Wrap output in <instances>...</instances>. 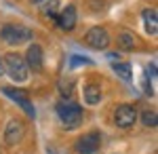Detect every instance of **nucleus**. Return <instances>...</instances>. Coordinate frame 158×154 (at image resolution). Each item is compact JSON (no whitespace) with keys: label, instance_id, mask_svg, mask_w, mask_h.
<instances>
[{"label":"nucleus","instance_id":"f257e3e1","mask_svg":"<svg viewBox=\"0 0 158 154\" xmlns=\"http://www.w3.org/2000/svg\"><path fill=\"white\" fill-rule=\"evenodd\" d=\"M55 112H57V116H59L61 125H63V127H65L68 131L78 129V127L82 125V118H85V114H82V108L78 106V104H72V101H68V99L59 101V104L55 106Z\"/></svg>","mask_w":158,"mask_h":154},{"label":"nucleus","instance_id":"f03ea898","mask_svg":"<svg viewBox=\"0 0 158 154\" xmlns=\"http://www.w3.org/2000/svg\"><path fill=\"white\" fill-rule=\"evenodd\" d=\"M4 72H9L15 83H25L27 80V66H25V59L17 53H9L4 57Z\"/></svg>","mask_w":158,"mask_h":154},{"label":"nucleus","instance_id":"7ed1b4c3","mask_svg":"<svg viewBox=\"0 0 158 154\" xmlns=\"http://www.w3.org/2000/svg\"><path fill=\"white\" fill-rule=\"evenodd\" d=\"M0 38L6 45H21V42L32 40V30L25 28V25L6 24V25H2V30H0Z\"/></svg>","mask_w":158,"mask_h":154},{"label":"nucleus","instance_id":"20e7f679","mask_svg":"<svg viewBox=\"0 0 158 154\" xmlns=\"http://www.w3.org/2000/svg\"><path fill=\"white\" fill-rule=\"evenodd\" d=\"M2 93L9 95L13 101H17V104L25 110V114H27L30 118L36 116V110H34L32 101H30V97H27V91H23V89H15V87H2Z\"/></svg>","mask_w":158,"mask_h":154},{"label":"nucleus","instance_id":"39448f33","mask_svg":"<svg viewBox=\"0 0 158 154\" xmlns=\"http://www.w3.org/2000/svg\"><path fill=\"white\" fill-rule=\"evenodd\" d=\"M135 120H137V110H135L131 104H122V106L116 108V112H114V122H116V127L129 129V127L135 125Z\"/></svg>","mask_w":158,"mask_h":154},{"label":"nucleus","instance_id":"423d86ee","mask_svg":"<svg viewBox=\"0 0 158 154\" xmlns=\"http://www.w3.org/2000/svg\"><path fill=\"white\" fill-rule=\"evenodd\" d=\"M101 146V135L97 131H91V133H85L82 137L76 139V152L78 154H93L99 150Z\"/></svg>","mask_w":158,"mask_h":154},{"label":"nucleus","instance_id":"0eeeda50","mask_svg":"<svg viewBox=\"0 0 158 154\" xmlns=\"http://www.w3.org/2000/svg\"><path fill=\"white\" fill-rule=\"evenodd\" d=\"M85 42L91 49L103 51V49H108V45H110V36H108V32H106V28L95 25V28H91V30L85 34Z\"/></svg>","mask_w":158,"mask_h":154},{"label":"nucleus","instance_id":"6e6552de","mask_svg":"<svg viewBox=\"0 0 158 154\" xmlns=\"http://www.w3.org/2000/svg\"><path fill=\"white\" fill-rule=\"evenodd\" d=\"M25 135V125L19 118H13L6 122V129H4V142L9 146H17L21 142V137Z\"/></svg>","mask_w":158,"mask_h":154},{"label":"nucleus","instance_id":"1a4fd4ad","mask_svg":"<svg viewBox=\"0 0 158 154\" xmlns=\"http://www.w3.org/2000/svg\"><path fill=\"white\" fill-rule=\"evenodd\" d=\"M25 66H27V70H32V72L42 70V66H44V53H42L40 45H36V42L30 45L27 53H25Z\"/></svg>","mask_w":158,"mask_h":154},{"label":"nucleus","instance_id":"9d476101","mask_svg":"<svg viewBox=\"0 0 158 154\" xmlns=\"http://www.w3.org/2000/svg\"><path fill=\"white\" fill-rule=\"evenodd\" d=\"M76 19H78V15H76V6L74 4H68L57 15V24H59V28L63 32H72L74 28H76Z\"/></svg>","mask_w":158,"mask_h":154},{"label":"nucleus","instance_id":"9b49d317","mask_svg":"<svg viewBox=\"0 0 158 154\" xmlns=\"http://www.w3.org/2000/svg\"><path fill=\"white\" fill-rule=\"evenodd\" d=\"M74 89H76V80H74L72 76H63L57 80V91L63 99H70L74 95Z\"/></svg>","mask_w":158,"mask_h":154},{"label":"nucleus","instance_id":"f8f14e48","mask_svg":"<svg viewBox=\"0 0 158 154\" xmlns=\"http://www.w3.org/2000/svg\"><path fill=\"white\" fill-rule=\"evenodd\" d=\"M143 24H146V32L148 34H156L158 32V15L156 9H143Z\"/></svg>","mask_w":158,"mask_h":154},{"label":"nucleus","instance_id":"ddd939ff","mask_svg":"<svg viewBox=\"0 0 158 154\" xmlns=\"http://www.w3.org/2000/svg\"><path fill=\"white\" fill-rule=\"evenodd\" d=\"M85 101L89 106H95V104L101 101V87H99V84L89 83L85 87Z\"/></svg>","mask_w":158,"mask_h":154},{"label":"nucleus","instance_id":"4468645a","mask_svg":"<svg viewBox=\"0 0 158 154\" xmlns=\"http://www.w3.org/2000/svg\"><path fill=\"white\" fill-rule=\"evenodd\" d=\"M112 70L116 72L122 80H127V83L133 80V68H131V63H127V61H122V63H116V61H114V63H112Z\"/></svg>","mask_w":158,"mask_h":154},{"label":"nucleus","instance_id":"2eb2a0df","mask_svg":"<svg viewBox=\"0 0 158 154\" xmlns=\"http://www.w3.org/2000/svg\"><path fill=\"white\" fill-rule=\"evenodd\" d=\"M118 45H120L122 51H133L137 47V38L131 32H120L118 34Z\"/></svg>","mask_w":158,"mask_h":154},{"label":"nucleus","instance_id":"dca6fc26","mask_svg":"<svg viewBox=\"0 0 158 154\" xmlns=\"http://www.w3.org/2000/svg\"><path fill=\"white\" fill-rule=\"evenodd\" d=\"M141 122H143V127H156L158 125V116H156V110H143L141 112Z\"/></svg>","mask_w":158,"mask_h":154},{"label":"nucleus","instance_id":"f3484780","mask_svg":"<svg viewBox=\"0 0 158 154\" xmlns=\"http://www.w3.org/2000/svg\"><path fill=\"white\" fill-rule=\"evenodd\" d=\"M57 11H59V2H57V0H51L49 4L44 6V17L57 19Z\"/></svg>","mask_w":158,"mask_h":154},{"label":"nucleus","instance_id":"a211bd4d","mask_svg":"<svg viewBox=\"0 0 158 154\" xmlns=\"http://www.w3.org/2000/svg\"><path fill=\"white\" fill-rule=\"evenodd\" d=\"M91 63V59L89 57H80V55H74L72 57V66L76 68V66H89Z\"/></svg>","mask_w":158,"mask_h":154},{"label":"nucleus","instance_id":"6ab92c4d","mask_svg":"<svg viewBox=\"0 0 158 154\" xmlns=\"http://www.w3.org/2000/svg\"><path fill=\"white\" fill-rule=\"evenodd\" d=\"M4 74V61H2V57H0V76Z\"/></svg>","mask_w":158,"mask_h":154},{"label":"nucleus","instance_id":"aec40b11","mask_svg":"<svg viewBox=\"0 0 158 154\" xmlns=\"http://www.w3.org/2000/svg\"><path fill=\"white\" fill-rule=\"evenodd\" d=\"M30 2H34V4H38V2H42V0H30Z\"/></svg>","mask_w":158,"mask_h":154}]
</instances>
